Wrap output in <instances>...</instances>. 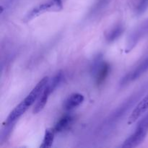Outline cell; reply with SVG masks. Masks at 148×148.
I'll use <instances>...</instances> for the list:
<instances>
[{"instance_id": "1", "label": "cell", "mask_w": 148, "mask_h": 148, "mask_svg": "<svg viewBox=\"0 0 148 148\" xmlns=\"http://www.w3.org/2000/svg\"><path fill=\"white\" fill-rule=\"evenodd\" d=\"M49 80V78L48 77H44L38 82L37 85L33 88V89L27 95V97L10 113L5 121V124H14V122L28 109L29 107L35 103V102L38 99L40 95H41Z\"/></svg>"}, {"instance_id": "2", "label": "cell", "mask_w": 148, "mask_h": 148, "mask_svg": "<svg viewBox=\"0 0 148 148\" xmlns=\"http://www.w3.org/2000/svg\"><path fill=\"white\" fill-rule=\"evenodd\" d=\"M147 88L148 85L146 84L141 88H140L138 90L134 92L132 95H130L118 108H116L106 120L105 124L103 125V130L106 129L108 131L109 130L112 129L115 126V124L119 122L121 119H122L127 115V113H129V111L137 103V101L143 96Z\"/></svg>"}, {"instance_id": "3", "label": "cell", "mask_w": 148, "mask_h": 148, "mask_svg": "<svg viewBox=\"0 0 148 148\" xmlns=\"http://www.w3.org/2000/svg\"><path fill=\"white\" fill-rule=\"evenodd\" d=\"M148 133V112L140 119L135 129L132 134L121 146L122 148L136 147L143 143Z\"/></svg>"}, {"instance_id": "4", "label": "cell", "mask_w": 148, "mask_h": 148, "mask_svg": "<svg viewBox=\"0 0 148 148\" xmlns=\"http://www.w3.org/2000/svg\"><path fill=\"white\" fill-rule=\"evenodd\" d=\"M63 77V74L62 72H59L56 75H54L51 79H49L47 85L42 92L41 95H40L38 99L37 100V102L35 104L33 111V114H38L43 110V108H44L46 103H47L49 95L59 86V84L62 82Z\"/></svg>"}, {"instance_id": "5", "label": "cell", "mask_w": 148, "mask_h": 148, "mask_svg": "<svg viewBox=\"0 0 148 148\" xmlns=\"http://www.w3.org/2000/svg\"><path fill=\"white\" fill-rule=\"evenodd\" d=\"M148 70V55L143 59L134 69L128 72L120 82L121 86H125L140 78Z\"/></svg>"}, {"instance_id": "6", "label": "cell", "mask_w": 148, "mask_h": 148, "mask_svg": "<svg viewBox=\"0 0 148 148\" xmlns=\"http://www.w3.org/2000/svg\"><path fill=\"white\" fill-rule=\"evenodd\" d=\"M148 33V20L143 22L140 26L137 27L130 36L127 41L126 51H130L135 47L139 41Z\"/></svg>"}, {"instance_id": "7", "label": "cell", "mask_w": 148, "mask_h": 148, "mask_svg": "<svg viewBox=\"0 0 148 148\" xmlns=\"http://www.w3.org/2000/svg\"><path fill=\"white\" fill-rule=\"evenodd\" d=\"M59 9H62V2H61V0H51V1L44 3V4L37 7L36 8L33 9L27 15L26 20H31L33 17L39 15V14L44 12L51 11V10H59Z\"/></svg>"}, {"instance_id": "8", "label": "cell", "mask_w": 148, "mask_h": 148, "mask_svg": "<svg viewBox=\"0 0 148 148\" xmlns=\"http://www.w3.org/2000/svg\"><path fill=\"white\" fill-rule=\"evenodd\" d=\"M148 110V93L140 102L138 103L134 109L133 110L132 113L130 115L129 119L128 124H132L135 122L140 116L145 114V112Z\"/></svg>"}, {"instance_id": "9", "label": "cell", "mask_w": 148, "mask_h": 148, "mask_svg": "<svg viewBox=\"0 0 148 148\" xmlns=\"http://www.w3.org/2000/svg\"><path fill=\"white\" fill-rule=\"evenodd\" d=\"M84 101V96L82 94L73 93L69 95L63 104L64 108L67 111H71L77 108Z\"/></svg>"}, {"instance_id": "10", "label": "cell", "mask_w": 148, "mask_h": 148, "mask_svg": "<svg viewBox=\"0 0 148 148\" xmlns=\"http://www.w3.org/2000/svg\"><path fill=\"white\" fill-rule=\"evenodd\" d=\"M109 70V65L103 62L102 64L100 66V67L92 74L95 77V78H96V82L98 85H100V84H101L105 80L106 77L108 76Z\"/></svg>"}, {"instance_id": "11", "label": "cell", "mask_w": 148, "mask_h": 148, "mask_svg": "<svg viewBox=\"0 0 148 148\" xmlns=\"http://www.w3.org/2000/svg\"><path fill=\"white\" fill-rule=\"evenodd\" d=\"M124 28L122 25H117L111 28L106 35V39L108 42H113L120 37L124 32Z\"/></svg>"}, {"instance_id": "12", "label": "cell", "mask_w": 148, "mask_h": 148, "mask_svg": "<svg viewBox=\"0 0 148 148\" xmlns=\"http://www.w3.org/2000/svg\"><path fill=\"white\" fill-rule=\"evenodd\" d=\"M72 121H73V118L72 116L66 115L61 118L60 120L56 123L54 129H53L55 132H62L63 130H64L72 124Z\"/></svg>"}, {"instance_id": "13", "label": "cell", "mask_w": 148, "mask_h": 148, "mask_svg": "<svg viewBox=\"0 0 148 148\" xmlns=\"http://www.w3.org/2000/svg\"><path fill=\"white\" fill-rule=\"evenodd\" d=\"M54 134L55 131L54 130L52 129H48L46 130L45 132L44 138H43V143L40 145L41 147H51L52 144H53V139H54Z\"/></svg>"}, {"instance_id": "14", "label": "cell", "mask_w": 148, "mask_h": 148, "mask_svg": "<svg viewBox=\"0 0 148 148\" xmlns=\"http://www.w3.org/2000/svg\"><path fill=\"white\" fill-rule=\"evenodd\" d=\"M13 124H5L4 125V129L2 130L1 133V137H0V141L1 143H3L6 140V139L7 137H9L10 132L12 131V129Z\"/></svg>"}, {"instance_id": "15", "label": "cell", "mask_w": 148, "mask_h": 148, "mask_svg": "<svg viewBox=\"0 0 148 148\" xmlns=\"http://www.w3.org/2000/svg\"><path fill=\"white\" fill-rule=\"evenodd\" d=\"M148 8V0H141L137 7V14H142Z\"/></svg>"}]
</instances>
